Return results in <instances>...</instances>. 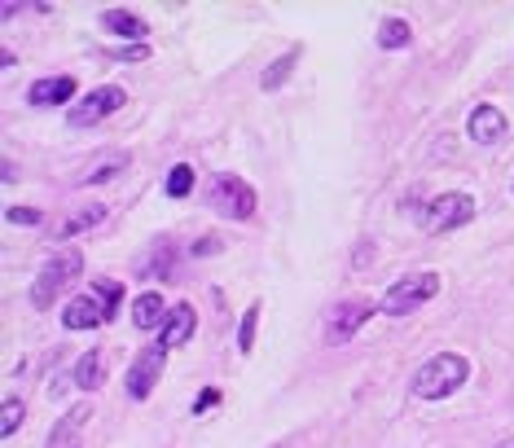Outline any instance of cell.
Returning a JSON list of instances; mask_svg holds the SVG:
<instances>
[{
    "instance_id": "17",
    "label": "cell",
    "mask_w": 514,
    "mask_h": 448,
    "mask_svg": "<svg viewBox=\"0 0 514 448\" xmlns=\"http://www.w3.org/2000/svg\"><path fill=\"white\" fill-rule=\"evenodd\" d=\"M172 273H176V251L167 242H159L150 260H141V277H150V282H172Z\"/></svg>"
},
{
    "instance_id": "30",
    "label": "cell",
    "mask_w": 514,
    "mask_h": 448,
    "mask_svg": "<svg viewBox=\"0 0 514 448\" xmlns=\"http://www.w3.org/2000/svg\"><path fill=\"white\" fill-rule=\"evenodd\" d=\"M277 448H290V444H277Z\"/></svg>"
},
{
    "instance_id": "10",
    "label": "cell",
    "mask_w": 514,
    "mask_h": 448,
    "mask_svg": "<svg viewBox=\"0 0 514 448\" xmlns=\"http://www.w3.org/2000/svg\"><path fill=\"white\" fill-rule=\"evenodd\" d=\"M75 97V80L71 75H49V80H36L27 88V102L36 110H49V106H62Z\"/></svg>"
},
{
    "instance_id": "8",
    "label": "cell",
    "mask_w": 514,
    "mask_h": 448,
    "mask_svg": "<svg viewBox=\"0 0 514 448\" xmlns=\"http://www.w3.org/2000/svg\"><path fill=\"white\" fill-rule=\"evenodd\" d=\"M163 369H167V347L163 343L141 347V352L132 356V365H128V396L132 400H145L154 391V383L163 378Z\"/></svg>"
},
{
    "instance_id": "14",
    "label": "cell",
    "mask_w": 514,
    "mask_h": 448,
    "mask_svg": "<svg viewBox=\"0 0 514 448\" xmlns=\"http://www.w3.org/2000/svg\"><path fill=\"white\" fill-rule=\"evenodd\" d=\"M167 317H172V308H167L163 295H154V290H145V295L132 299V326L137 330H163Z\"/></svg>"
},
{
    "instance_id": "9",
    "label": "cell",
    "mask_w": 514,
    "mask_h": 448,
    "mask_svg": "<svg viewBox=\"0 0 514 448\" xmlns=\"http://www.w3.org/2000/svg\"><path fill=\"white\" fill-rule=\"evenodd\" d=\"M466 132H471V141H479V145H497V141H506V115H501L497 106L484 102V106L471 110Z\"/></svg>"
},
{
    "instance_id": "27",
    "label": "cell",
    "mask_w": 514,
    "mask_h": 448,
    "mask_svg": "<svg viewBox=\"0 0 514 448\" xmlns=\"http://www.w3.org/2000/svg\"><path fill=\"white\" fill-rule=\"evenodd\" d=\"M5 216H9V224H40L44 211H40V207H9Z\"/></svg>"
},
{
    "instance_id": "12",
    "label": "cell",
    "mask_w": 514,
    "mask_h": 448,
    "mask_svg": "<svg viewBox=\"0 0 514 448\" xmlns=\"http://www.w3.org/2000/svg\"><path fill=\"white\" fill-rule=\"evenodd\" d=\"M102 220H106V207H102V203H93V207H75L71 216H62L58 224H53V242H71V238H80V233L97 229Z\"/></svg>"
},
{
    "instance_id": "13",
    "label": "cell",
    "mask_w": 514,
    "mask_h": 448,
    "mask_svg": "<svg viewBox=\"0 0 514 448\" xmlns=\"http://www.w3.org/2000/svg\"><path fill=\"white\" fill-rule=\"evenodd\" d=\"M102 321H110V317H106V308L97 304L93 295H80V299H71V304L62 308V326L66 330H97Z\"/></svg>"
},
{
    "instance_id": "15",
    "label": "cell",
    "mask_w": 514,
    "mask_h": 448,
    "mask_svg": "<svg viewBox=\"0 0 514 448\" xmlns=\"http://www.w3.org/2000/svg\"><path fill=\"white\" fill-rule=\"evenodd\" d=\"M88 418H93V409H88V405L66 409V418L49 431V448H80V431L88 427Z\"/></svg>"
},
{
    "instance_id": "19",
    "label": "cell",
    "mask_w": 514,
    "mask_h": 448,
    "mask_svg": "<svg viewBox=\"0 0 514 448\" xmlns=\"http://www.w3.org/2000/svg\"><path fill=\"white\" fill-rule=\"evenodd\" d=\"M299 53H304V49H299V44H290V49L282 53V58H277V62H273V66H268V71L260 75V88H264V93H273V88H282V84H286L290 66L299 62Z\"/></svg>"
},
{
    "instance_id": "16",
    "label": "cell",
    "mask_w": 514,
    "mask_h": 448,
    "mask_svg": "<svg viewBox=\"0 0 514 448\" xmlns=\"http://www.w3.org/2000/svg\"><path fill=\"white\" fill-rule=\"evenodd\" d=\"M102 27L110 31V36H119V40H128V44H145V18L141 14H132V9H106L102 14Z\"/></svg>"
},
{
    "instance_id": "26",
    "label": "cell",
    "mask_w": 514,
    "mask_h": 448,
    "mask_svg": "<svg viewBox=\"0 0 514 448\" xmlns=\"http://www.w3.org/2000/svg\"><path fill=\"white\" fill-rule=\"evenodd\" d=\"M106 58H115V62H145V58H150V49H145V44H119V49H110Z\"/></svg>"
},
{
    "instance_id": "25",
    "label": "cell",
    "mask_w": 514,
    "mask_h": 448,
    "mask_svg": "<svg viewBox=\"0 0 514 448\" xmlns=\"http://www.w3.org/2000/svg\"><path fill=\"white\" fill-rule=\"evenodd\" d=\"M22 413H27V405L18 396H5V405H0V435H14L22 427Z\"/></svg>"
},
{
    "instance_id": "11",
    "label": "cell",
    "mask_w": 514,
    "mask_h": 448,
    "mask_svg": "<svg viewBox=\"0 0 514 448\" xmlns=\"http://www.w3.org/2000/svg\"><path fill=\"white\" fill-rule=\"evenodd\" d=\"M194 330H198V312L194 304H176L172 308V317H167V326L159 330V343L172 352V347H185L189 339H194Z\"/></svg>"
},
{
    "instance_id": "24",
    "label": "cell",
    "mask_w": 514,
    "mask_h": 448,
    "mask_svg": "<svg viewBox=\"0 0 514 448\" xmlns=\"http://www.w3.org/2000/svg\"><path fill=\"white\" fill-rule=\"evenodd\" d=\"M255 330H260V304H251L247 312H242V326H238V352L242 356L255 347Z\"/></svg>"
},
{
    "instance_id": "20",
    "label": "cell",
    "mask_w": 514,
    "mask_h": 448,
    "mask_svg": "<svg viewBox=\"0 0 514 448\" xmlns=\"http://www.w3.org/2000/svg\"><path fill=\"white\" fill-rule=\"evenodd\" d=\"M378 44H383V49H405V44H413V27L405 18H387L383 27H378Z\"/></svg>"
},
{
    "instance_id": "22",
    "label": "cell",
    "mask_w": 514,
    "mask_h": 448,
    "mask_svg": "<svg viewBox=\"0 0 514 448\" xmlns=\"http://www.w3.org/2000/svg\"><path fill=\"white\" fill-rule=\"evenodd\" d=\"M189 189H194V167L176 163L172 172H167V198H189Z\"/></svg>"
},
{
    "instance_id": "3",
    "label": "cell",
    "mask_w": 514,
    "mask_h": 448,
    "mask_svg": "<svg viewBox=\"0 0 514 448\" xmlns=\"http://www.w3.org/2000/svg\"><path fill=\"white\" fill-rule=\"evenodd\" d=\"M207 203L225 220H251L255 216V189L233 172H216L207 181Z\"/></svg>"
},
{
    "instance_id": "23",
    "label": "cell",
    "mask_w": 514,
    "mask_h": 448,
    "mask_svg": "<svg viewBox=\"0 0 514 448\" xmlns=\"http://www.w3.org/2000/svg\"><path fill=\"white\" fill-rule=\"evenodd\" d=\"M93 299L106 308V317H115L119 299H124V286H119V282H102V277H97V282H93Z\"/></svg>"
},
{
    "instance_id": "1",
    "label": "cell",
    "mask_w": 514,
    "mask_h": 448,
    "mask_svg": "<svg viewBox=\"0 0 514 448\" xmlns=\"http://www.w3.org/2000/svg\"><path fill=\"white\" fill-rule=\"evenodd\" d=\"M80 273H84V255L75 251V246H62L58 255H49V264H44L40 277L31 282V308H36V312H49L53 304H58V295H62V290L71 286Z\"/></svg>"
},
{
    "instance_id": "2",
    "label": "cell",
    "mask_w": 514,
    "mask_h": 448,
    "mask_svg": "<svg viewBox=\"0 0 514 448\" xmlns=\"http://www.w3.org/2000/svg\"><path fill=\"white\" fill-rule=\"evenodd\" d=\"M471 378V365H466V356H457V352H440V356H431L427 365L413 374V396H422V400H444V396H453L457 387Z\"/></svg>"
},
{
    "instance_id": "28",
    "label": "cell",
    "mask_w": 514,
    "mask_h": 448,
    "mask_svg": "<svg viewBox=\"0 0 514 448\" xmlns=\"http://www.w3.org/2000/svg\"><path fill=\"white\" fill-rule=\"evenodd\" d=\"M216 405H220V391H216V387H207L203 396L194 400V413H203V409H216Z\"/></svg>"
},
{
    "instance_id": "7",
    "label": "cell",
    "mask_w": 514,
    "mask_h": 448,
    "mask_svg": "<svg viewBox=\"0 0 514 448\" xmlns=\"http://www.w3.org/2000/svg\"><path fill=\"white\" fill-rule=\"evenodd\" d=\"M374 312H378L374 299H343V304H334L326 312V343L330 347H343L356 330L365 326V321L374 317Z\"/></svg>"
},
{
    "instance_id": "29",
    "label": "cell",
    "mask_w": 514,
    "mask_h": 448,
    "mask_svg": "<svg viewBox=\"0 0 514 448\" xmlns=\"http://www.w3.org/2000/svg\"><path fill=\"white\" fill-rule=\"evenodd\" d=\"M216 251H220V238H216V233H207V238L194 242V255H216Z\"/></svg>"
},
{
    "instance_id": "4",
    "label": "cell",
    "mask_w": 514,
    "mask_h": 448,
    "mask_svg": "<svg viewBox=\"0 0 514 448\" xmlns=\"http://www.w3.org/2000/svg\"><path fill=\"white\" fill-rule=\"evenodd\" d=\"M435 295H440V273H413V277H400V282H391L383 290L378 312H387V317H405V312L422 308Z\"/></svg>"
},
{
    "instance_id": "5",
    "label": "cell",
    "mask_w": 514,
    "mask_h": 448,
    "mask_svg": "<svg viewBox=\"0 0 514 448\" xmlns=\"http://www.w3.org/2000/svg\"><path fill=\"white\" fill-rule=\"evenodd\" d=\"M124 102H128L124 88H119V84H102V88H93L88 97H80V102L66 106V123H71V128H93V123L110 119L115 110H124Z\"/></svg>"
},
{
    "instance_id": "21",
    "label": "cell",
    "mask_w": 514,
    "mask_h": 448,
    "mask_svg": "<svg viewBox=\"0 0 514 448\" xmlns=\"http://www.w3.org/2000/svg\"><path fill=\"white\" fill-rule=\"evenodd\" d=\"M124 167H128V154H106V159L102 163H93V167H88V172L80 176V185H97V181H110V176H115V172H124Z\"/></svg>"
},
{
    "instance_id": "6",
    "label": "cell",
    "mask_w": 514,
    "mask_h": 448,
    "mask_svg": "<svg viewBox=\"0 0 514 448\" xmlns=\"http://www.w3.org/2000/svg\"><path fill=\"white\" fill-rule=\"evenodd\" d=\"M475 220V198L462 194V189H453V194H440L431 207H422V229L431 233V238H440V233L457 229V224Z\"/></svg>"
},
{
    "instance_id": "18",
    "label": "cell",
    "mask_w": 514,
    "mask_h": 448,
    "mask_svg": "<svg viewBox=\"0 0 514 448\" xmlns=\"http://www.w3.org/2000/svg\"><path fill=\"white\" fill-rule=\"evenodd\" d=\"M75 387H84V391H97L102 387V378H106V361L97 352H84L80 361H75Z\"/></svg>"
}]
</instances>
